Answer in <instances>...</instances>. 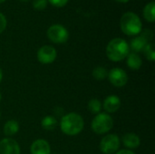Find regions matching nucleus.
<instances>
[{
	"mask_svg": "<svg viewBox=\"0 0 155 154\" xmlns=\"http://www.w3.org/2000/svg\"><path fill=\"white\" fill-rule=\"evenodd\" d=\"M84 126V119L82 118L81 115L75 113H71L64 115L60 123V127L62 132L64 134L70 136H74L80 133L83 131Z\"/></svg>",
	"mask_w": 155,
	"mask_h": 154,
	"instance_id": "f257e3e1",
	"label": "nucleus"
},
{
	"mask_svg": "<svg viewBox=\"0 0 155 154\" xmlns=\"http://www.w3.org/2000/svg\"><path fill=\"white\" fill-rule=\"evenodd\" d=\"M130 47L127 42L122 38H114L109 42L106 47L107 57L114 62H119L129 54Z\"/></svg>",
	"mask_w": 155,
	"mask_h": 154,
	"instance_id": "f03ea898",
	"label": "nucleus"
},
{
	"mask_svg": "<svg viewBox=\"0 0 155 154\" xmlns=\"http://www.w3.org/2000/svg\"><path fill=\"white\" fill-rule=\"evenodd\" d=\"M120 25L122 31L128 35H136L142 31L141 19L133 12H127L123 15L120 21Z\"/></svg>",
	"mask_w": 155,
	"mask_h": 154,
	"instance_id": "7ed1b4c3",
	"label": "nucleus"
},
{
	"mask_svg": "<svg viewBox=\"0 0 155 154\" xmlns=\"http://www.w3.org/2000/svg\"><path fill=\"white\" fill-rule=\"evenodd\" d=\"M114 125L113 118L107 113L97 114L92 122V129L97 134H104L108 133Z\"/></svg>",
	"mask_w": 155,
	"mask_h": 154,
	"instance_id": "20e7f679",
	"label": "nucleus"
},
{
	"mask_svg": "<svg viewBox=\"0 0 155 154\" xmlns=\"http://www.w3.org/2000/svg\"><path fill=\"white\" fill-rule=\"evenodd\" d=\"M47 36L53 43L63 44L67 41L69 34L64 26L61 25H53L47 30Z\"/></svg>",
	"mask_w": 155,
	"mask_h": 154,
	"instance_id": "39448f33",
	"label": "nucleus"
},
{
	"mask_svg": "<svg viewBox=\"0 0 155 154\" xmlns=\"http://www.w3.org/2000/svg\"><path fill=\"white\" fill-rule=\"evenodd\" d=\"M120 147L119 137L115 134H108L104 136L100 143L101 152L104 154L115 153Z\"/></svg>",
	"mask_w": 155,
	"mask_h": 154,
	"instance_id": "423d86ee",
	"label": "nucleus"
},
{
	"mask_svg": "<svg viewBox=\"0 0 155 154\" xmlns=\"http://www.w3.org/2000/svg\"><path fill=\"white\" fill-rule=\"evenodd\" d=\"M107 76L110 83L116 87H123L128 82V76L126 73L121 68H113L108 73Z\"/></svg>",
	"mask_w": 155,
	"mask_h": 154,
	"instance_id": "0eeeda50",
	"label": "nucleus"
},
{
	"mask_svg": "<svg viewBox=\"0 0 155 154\" xmlns=\"http://www.w3.org/2000/svg\"><path fill=\"white\" fill-rule=\"evenodd\" d=\"M56 58V50L51 45H44L37 52V59L44 64L53 63Z\"/></svg>",
	"mask_w": 155,
	"mask_h": 154,
	"instance_id": "6e6552de",
	"label": "nucleus"
},
{
	"mask_svg": "<svg viewBox=\"0 0 155 154\" xmlns=\"http://www.w3.org/2000/svg\"><path fill=\"white\" fill-rule=\"evenodd\" d=\"M0 154H20V147L13 139H3L0 142Z\"/></svg>",
	"mask_w": 155,
	"mask_h": 154,
	"instance_id": "1a4fd4ad",
	"label": "nucleus"
},
{
	"mask_svg": "<svg viewBox=\"0 0 155 154\" xmlns=\"http://www.w3.org/2000/svg\"><path fill=\"white\" fill-rule=\"evenodd\" d=\"M30 151L32 154H50L51 148L46 141L39 139L32 143Z\"/></svg>",
	"mask_w": 155,
	"mask_h": 154,
	"instance_id": "9d476101",
	"label": "nucleus"
},
{
	"mask_svg": "<svg viewBox=\"0 0 155 154\" xmlns=\"http://www.w3.org/2000/svg\"><path fill=\"white\" fill-rule=\"evenodd\" d=\"M103 106L107 113H115L121 106V100L116 95H110L105 98Z\"/></svg>",
	"mask_w": 155,
	"mask_h": 154,
	"instance_id": "9b49d317",
	"label": "nucleus"
},
{
	"mask_svg": "<svg viewBox=\"0 0 155 154\" xmlns=\"http://www.w3.org/2000/svg\"><path fill=\"white\" fill-rule=\"evenodd\" d=\"M123 143L128 149H136L140 146V138L134 133H126L123 137Z\"/></svg>",
	"mask_w": 155,
	"mask_h": 154,
	"instance_id": "f8f14e48",
	"label": "nucleus"
},
{
	"mask_svg": "<svg viewBox=\"0 0 155 154\" xmlns=\"http://www.w3.org/2000/svg\"><path fill=\"white\" fill-rule=\"evenodd\" d=\"M142 59L136 53H131L127 55V64L132 70H138L142 66Z\"/></svg>",
	"mask_w": 155,
	"mask_h": 154,
	"instance_id": "ddd939ff",
	"label": "nucleus"
},
{
	"mask_svg": "<svg viewBox=\"0 0 155 154\" xmlns=\"http://www.w3.org/2000/svg\"><path fill=\"white\" fill-rule=\"evenodd\" d=\"M147 44H148L147 40L143 35H139L131 41V48L133 51H134V53L137 54V53L143 51Z\"/></svg>",
	"mask_w": 155,
	"mask_h": 154,
	"instance_id": "4468645a",
	"label": "nucleus"
},
{
	"mask_svg": "<svg viewBox=\"0 0 155 154\" xmlns=\"http://www.w3.org/2000/svg\"><path fill=\"white\" fill-rule=\"evenodd\" d=\"M19 131V124L17 122L14 121V120H10V121H7L5 123V126H4V133L5 135L7 136H11V135H14L17 132Z\"/></svg>",
	"mask_w": 155,
	"mask_h": 154,
	"instance_id": "2eb2a0df",
	"label": "nucleus"
},
{
	"mask_svg": "<svg viewBox=\"0 0 155 154\" xmlns=\"http://www.w3.org/2000/svg\"><path fill=\"white\" fill-rule=\"evenodd\" d=\"M41 124L43 129H45V131H53L57 126V121L54 116L48 115L42 120Z\"/></svg>",
	"mask_w": 155,
	"mask_h": 154,
	"instance_id": "dca6fc26",
	"label": "nucleus"
},
{
	"mask_svg": "<svg viewBox=\"0 0 155 154\" xmlns=\"http://www.w3.org/2000/svg\"><path fill=\"white\" fill-rule=\"evenodd\" d=\"M154 7L155 3L154 2H151L149 3L143 9V16L144 18L148 21V22H154L155 15H154Z\"/></svg>",
	"mask_w": 155,
	"mask_h": 154,
	"instance_id": "f3484780",
	"label": "nucleus"
},
{
	"mask_svg": "<svg viewBox=\"0 0 155 154\" xmlns=\"http://www.w3.org/2000/svg\"><path fill=\"white\" fill-rule=\"evenodd\" d=\"M108 75V72L105 68L102 67V66H97L94 69L93 71V76L94 79L98 80V81H102L104 80L105 77H107Z\"/></svg>",
	"mask_w": 155,
	"mask_h": 154,
	"instance_id": "a211bd4d",
	"label": "nucleus"
},
{
	"mask_svg": "<svg viewBox=\"0 0 155 154\" xmlns=\"http://www.w3.org/2000/svg\"><path fill=\"white\" fill-rule=\"evenodd\" d=\"M143 53L145 57L149 60L153 62L155 60V52H154V44L153 43H148L145 47L143 48Z\"/></svg>",
	"mask_w": 155,
	"mask_h": 154,
	"instance_id": "6ab92c4d",
	"label": "nucleus"
},
{
	"mask_svg": "<svg viewBox=\"0 0 155 154\" xmlns=\"http://www.w3.org/2000/svg\"><path fill=\"white\" fill-rule=\"evenodd\" d=\"M88 109L93 113H98L102 109V103L97 99H92L88 103Z\"/></svg>",
	"mask_w": 155,
	"mask_h": 154,
	"instance_id": "aec40b11",
	"label": "nucleus"
},
{
	"mask_svg": "<svg viewBox=\"0 0 155 154\" xmlns=\"http://www.w3.org/2000/svg\"><path fill=\"white\" fill-rule=\"evenodd\" d=\"M47 5V0H34L33 6L37 10H43Z\"/></svg>",
	"mask_w": 155,
	"mask_h": 154,
	"instance_id": "412c9836",
	"label": "nucleus"
},
{
	"mask_svg": "<svg viewBox=\"0 0 155 154\" xmlns=\"http://www.w3.org/2000/svg\"><path fill=\"white\" fill-rule=\"evenodd\" d=\"M48 1L51 5H53L54 6H56V7H63L68 2V0H48Z\"/></svg>",
	"mask_w": 155,
	"mask_h": 154,
	"instance_id": "4be33fe9",
	"label": "nucleus"
},
{
	"mask_svg": "<svg viewBox=\"0 0 155 154\" xmlns=\"http://www.w3.org/2000/svg\"><path fill=\"white\" fill-rule=\"evenodd\" d=\"M141 35H143L147 40V42L149 43V41H151L153 39V33L151 30H149V29H145V30L143 31Z\"/></svg>",
	"mask_w": 155,
	"mask_h": 154,
	"instance_id": "5701e85b",
	"label": "nucleus"
},
{
	"mask_svg": "<svg viewBox=\"0 0 155 154\" xmlns=\"http://www.w3.org/2000/svg\"><path fill=\"white\" fill-rule=\"evenodd\" d=\"M6 27V19H5V16L0 13V34L5 29Z\"/></svg>",
	"mask_w": 155,
	"mask_h": 154,
	"instance_id": "b1692460",
	"label": "nucleus"
},
{
	"mask_svg": "<svg viewBox=\"0 0 155 154\" xmlns=\"http://www.w3.org/2000/svg\"><path fill=\"white\" fill-rule=\"evenodd\" d=\"M115 154H134L130 150H121L119 152H116Z\"/></svg>",
	"mask_w": 155,
	"mask_h": 154,
	"instance_id": "393cba45",
	"label": "nucleus"
},
{
	"mask_svg": "<svg viewBox=\"0 0 155 154\" xmlns=\"http://www.w3.org/2000/svg\"><path fill=\"white\" fill-rule=\"evenodd\" d=\"M2 77H3V72H2V69L0 68V82L2 80Z\"/></svg>",
	"mask_w": 155,
	"mask_h": 154,
	"instance_id": "a878e982",
	"label": "nucleus"
},
{
	"mask_svg": "<svg viewBox=\"0 0 155 154\" xmlns=\"http://www.w3.org/2000/svg\"><path fill=\"white\" fill-rule=\"evenodd\" d=\"M116 1H118V2H121V3H126V2H128L129 0H116Z\"/></svg>",
	"mask_w": 155,
	"mask_h": 154,
	"instance_id": "bb28decb",
	"label": "nucleus"
},
{
	"mask_svg": "<svg viewBox=\"0 0 155 154\" xmlns=\"http://www.w3.org/2000/svg\"><path fill=\"white\" fill-rule=\"evenodd\" d=\"M20 1H22V2H27V1H29V0H20Z\"/></svg>",
	"mask_w": 155,
	"mask_h": 154,
	"instance_id": "cd10ccee",
	"label": "nucleus"
},
{
	"mask_svg": "<svg viewBox=\"0 0 155 154\" xmlns=\"http://www.w3.org/2000/svg\"><path fill=\"white\" fill-rule=\"evenodd\" d=\"M5 0H0V3H3V2H5Z\"/></svg>",
	"mask_w": 155,
	"mask_h": 154,
	"instance_id": "c85d7f7f",
	"label": "nucleus"
},
{
	"mask_svg": "<svg viewBox=\"0 0 155 154\" xmlns=\"http://www.w3.org/2000/svg\"><path fill=\"white\" fill-rule=\"evenodd\" d=\"M0 101H1V93H0Z\"/></svg>",
	"mask_w": 155,
	"mask_h": 154,
	"instance_id": "c756f323",
	"label": "nucleus"
},
{
	"mask_svg": "<svg viewBox=\"0 0 155 154\" xmlns=\"http://www.w3.org/2000/svg\"><path fill=\"white\" fill-rule=\"evenodd\" d=\"M0 117H1V113H0Z\"/></svg>",
	"mask_w": 155,
	"mask_h": 154,
	"instance_id": "7c9ffc66",
	"label": "nucleus"
}]
</instances>
